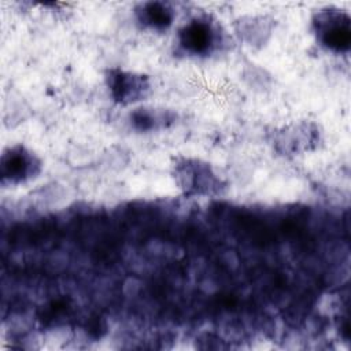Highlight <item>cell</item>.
I'll return each instance as SVG.
<instances>
[{
	"instance_id": "8",
	"label": "cell",
	"mask_w": 351,
	"mask_h": 351,
	"mask_svg": "<svg viewBox=\"0 0 351 351\" xmlns=\"http://www.w3.org/2000/svg\"><path fill=\"white\" fill-rule=\"evenodd\" d=\"M177 112L165 107L136 106L128 114V121L136 132L154 133L171 128L177 122Z\"/></svg>"
},
{
	"instance_id": "1",
	"label": "cell",
	"mask_w": 351,
	"mask_h": 351,
	"mask_svg": "<svg viewBox=\"0 0 351 351\" xmlns=\"http://www.w3.org/2000/svg\"><path fill=\"white\" fill-rule=\"evenodd\" d=\"M171 177L180 192L188 197H219L226 193L228 182L207 160L178 155L171 162Z\"/></svg>"
},
{
	"instance_id": "9",
	"label": "cell",
	"mask_w": 351,
	"mask_h": 351,
	"mask_svg": "<svg viewBox=\"0 0 351 351\" xmlns=\"http://www.w3.org/2000/svg\"><path fill=\"white\" fill-rule=\"evenodd\" d=\"M134 18L143 29L160 33L173 26L177 11L167 1H143L134 7Z\"/></svg>"
},
{
	"instance_id": "2",
	"label": "cell",
	"mask_w": 351,
	"mask_h": 351,
	"mask_svg": "<svg viewBox=\"0 0 351 351\" xmlns=\"http://www.w3.org/2000/svg\"><path fill=\"white\" fill-rule=\"evenodd\" d=\"M176 43L189 58H208L225 47L226 32L213 15L196 14L178 27Z\"/></svg>"
},
{
	"instance_id": "4",
	"label": "cell",
	"mask_w": 351,
	"mask_h": 351,
	"mask_svg": "<svg viewBox=\"0 0 351 351\" xmlns=\"http://www.w3.org/2000/svg\"><path fill=\"white\" fill-rule=\"evenodd\" d=\"M324 141V132L318 122L299 119L282 125L271 133V145L282 156H299L317 151Z\"/></svg>"
},
{
	"instance_id": "5",
	"label": "cell",
	"mask_w": 351,
	"mask_h": 351,
	"mask_svg": "<svg viewBox=\"0 0 351 351\" xmlns=\"http://www.w3.org/2000/svg\"><path fill=\"white\" fill-rule=\"evenodd\" d=\"M40 155L23 143L3 148L0 155V181L3 186H19L34 181L43 171Z\"/></svg>"
},
{
	"instance_id": "7",
	"label": "cell",
	"mask_w": 351,
	"mask_h": 351,
	"mask_svg": "<svg viewBox=\"0 0 351 351\" xmlns=\"http://www.w3.org/2000/svg\"><path fill=\"white\" fill-rule=\"evenodd\" d=\"M276 25L277 21L267 14H244L234 19L233 30L244 45L261 49L271 40Z\"/></svg>"
},
{
	"instance_id": "6",
	"label": "cell",
	"mask_w": 351,
	"mask_h": 351,
	"mask_svg": "<svg viewBox=\"0 0 351 351\" xmlns=\"http://www.w3.org/2000/svg\"><path fill=\"white\" fill-rule=\"evenodd\" d=\"M104 84L111 100L119 106H140L152 93L149 75L123 67L107 69Z\"/></svg>"
},
{
	"instance_id": "3",
	"label": "cell",
	"mask_w": 351,
	"mask_h": 351,
	"mask_svg": "<svg viewBox=\"0 0 351 351\" xmlns=\"http://www.w3.org/2000/svg\"><path fill=\"white\" fill-rule=\"evenodd\" d=\"M311 32L321 48L335 55H347L351 49V16L347 10L325 5L311 15Z\"/></svg>"
}]
</instances>
